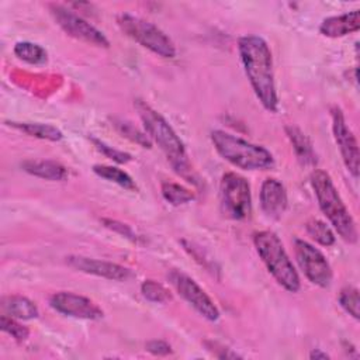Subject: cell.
Here are the masks:
<instances>
[{
    "instance_id": "obj_24",
    "label": "cell",
    "mask_w": 360,
    "mask_h": 360,
    "mask_svg": "<svg viewBox=\"0 0 360 360\" xmlns=\"http://www.w3.org/2000/svg\"><path fill=\"white\" fill-rule=\"evenodd\" d=\"M141 292L146 300H149L152 302L163 304V302H167L172 300L169 290L166 287H163L160 283L153 281V280H145L141 284Z\"/></svg>"
},
{
    "instance_id": "obj_17",
    "label": "cell",
    "mask_w": 360,
    "mask_h": 360,
    "mask_svg": "<svg viewBox=\"0 0 360 360\" xmlns=\"http://www.w3.org/2000/svg\"><path fill=\"white\" fill-rule=\"evenodd\" d=\"M1 308L6 315L15 318V319H34L39 315L38 307L22 295H8L4 297L1 301Z\"/></svg>"
},
{
    "instance_id": "obj_23",
    "label": "cell",
    "mask_w": 360,
    "mask_h": 360,
    "mask_svg": "<svg viewBox=\"0 0 360 360\" xmlns=\"http://www.w3.org/2000/svg\"><path fill=\"white\" fill-rule=\"evenodd\" d=\"M305 228H307L308 235L322 246H332L336 240L335 233L332 232V229L323 221H319V219H315V218L309 219L307 222Z\"/></svg>"
},
{
    "instance_id": "obj_1",
    "label": "cell",
    "mask_w": 360,
    "mask_h": 360,
    "mask_svg": "<svg viewBox=\"0 0 360 360\" xmlns=\"http://www.w3.org/2000/svg\"><path fill=\"white\" fill-rule=\"evenodd\" d=\"M238 51L256 97L267 111L276 112L278 98L274 83L273 58L267 42L257 35H245L238 41Z\"/></svg>"
},
{
    "instance_id": "obj_25",
    "label": "cell",
    "mask_w": 360,
    "mask_h": 360,
    "mask_svg": "<svg viewBox=\"0 0 360 360\" xmlns=\"http://www.w3.org/2000/svg\"><path fill=\"white\" fill-rule=\"evenodd\" d=\"M339 304L340 307L352 315L354 319L360 318V301H359V290L354 287H345L340 290L339 294Z\"/></svg>"
},
{
    "instance_id": "obj_20",
    "label": "cell",
    "mask_w": 360,
    "mask_h": 360,
    "mask_svg": "<svg viewBox=\"0 0 360 360\" xmlns=\"http://www.w3.org/2000/svg\"><path fill=\"white\" fill-rule=\"evenodd\" d=\"M93 172L98 177H101L104 180H108L111 183H115V184H118V186H121V187H124V188H127L129 191H136L138 190V187H136L135 181L132 180V177L127 172H124V170H121V169H118L115 166L94 165L93 166Z\"/></svg>"
},
{
    "instance_id": "obj_26",
    "label": "cell",
    "mask_w": 360,
    "mask_h": 360,
    "mask_svg": "<svg viewBox=\"0 0 360 360\" xmlns=\"http://www.w3.org/2000/svg\"><path fill=\"white\" fill-rule=\"evenodd\" d=\"M117 129L120 131V134H122V136L129 138L131 141L139 143L143 148H150L152 146V141L150 138L146 135V132H141L136 127H134L131 122L127 121H114Z\"/></svg>"
},
{
    "instance_id": "obj_9",
    "label": "cell",
    "mask_w": 360,
    "mask_h": 360,
    "mask_svg": "<svg viewBox=\"0 0 360 360\" xmlns=\"http://www.w3.org/2000/svg\"><path fill=\"white\" fill-rule=\"evenodd\" d=\"M294 250L298 266L305 277L315 285L328 287L332 281L333 273L322 252L302 239L294 240Z\"/></svg>"
},
{
    "instance_id": "obj_29",
    "label": "cell",
    "mask_w": 360,
    "mask_h": 360,
    "mask_svg": "<svg viewBox=\"0 0 360 360\" xmlns=\"http://www.w3.org/2000/svg\"><path fill=\"white\" fill-rule=\"evenodd\" d=\"M101 222L104 224L105 228H108V229H111V231L120 233L121 236H124V238H127V239H129V240H132V242H136V240H138L136 233L132 231V228H131L129 225L122 224V222H120V221H117V219H110V218H103Z\"/></svg>"
},
{
    "instance_id": "obj_18",
    "label": "cell",
    "mask_w": 360,
    "mask_h": 360,
    "mask_svg": "<svg viewBox=\"0 0 360 360\" xmlns=\"http://www.w3.org/2000/svg\"><path fill=\"white\" fill-rule=\"evenodd\" d=\"M285 132L300 162L302 165H314L316 162V156L309 138L294 125H287Z\"/></svg>"
},
{
    "instance_id": "obj_15",
    "label": "cell",
    "mask_w": 360,
    "mask_h": 360,
    "mask_svg": "<svg viewBox=\"0 0 360 360\" xmlns=\"http://www.w3.org/2000/svg\"><path fill=\"white\" fill-rule=\"evenodd\" d=\"M359 28H360V13L359 10H353L350 13L325 18L319 27V32L329 38H339L352 32H357Z\"/></svg>"
},
{
    "instance_id": "obj_14",
    "label": "cell",
    "mask_w": 360,
    "mask_h": 360,
    "mask_svg": "<svg viewBox=\"0 0 360 360\" xmlns=\"http://www.w3.org/2000/svg\"><path fill=\"white\" fill-rule=\"evenodd\" d=\"M287 193L283 183L269 177L260 187V207L263 212L273 219L280 218L287 208Z\"/></svg>"
},
{
    "instance_id": "obj_10",
    "label": "cell",
    "mask_w": 360,
    "mask_h": 360,
    "mask_svg": "<svg viewBox=\"0 0 360 360\" xmlns=\"http://www.w3.org/2000/svg\"><path fill=\"white\" fill-rule=\"evenodd\" d=\"M169 280L176 291L205 319L217 321L219 318V309L214 301L190 276L179 270H172L169 273Z\"/></svg>"
},
{
    "instance_id": "obj_19",
    "label": "cell",
    "mask_w": 360,
    "mask_h": 360,
    "mask_svg": "<svg viewBox=\"0 0 360 360\" xmlns=\"http://www.w3.org/2000/svg\"><path fill=\"white\" fill-rule=\"evenodd\" d=\"M10 127L30 135L35 136L39 139H46V141H60L63 138V134L59 128L51 125V124H44V122H7Z\"/></svg>"
},
{
    "instance_id": "obj_4",
    "label": "cell",
    "mask_w": 360,
    "mask_h": 360,
    "mask_svg": "<svg viewBox=\"0 0 360 360\" xmlns=\"http://www.w3.org/2000/svg\"><path fill=\"white\" fill-rule=\"evenodd\" d=\"M211 142L215 150L231 165L243 170H267L274 166L273 155L263 146L248 142L233 134L214 129Z\"/></svg>"
},
{
    "instance_id": "obj_16",
    "label": "cell",
    "mask_w": 360,
    "mask_h": 360,
    "mask_svg": "<svg viewBox=\"0 0 360 360\" xmlns=\"http://www.w3.org/2000/svg\"><path fill=\"white\" fill-rule=\"evenodd\" d=\"M21 167L32 176L51 181H60L68 177L66 167L53 160H25Z\"/></svg>"
},
{
    "instance_id": "obj_27",
    "label": "cell",
    "mask_w": 360,
    "mask_h": 360,
    "mask_svg": "<svg viewBox=\"0 0 360 360\" xmlns=\"http://www.w3.org/2000/svg\"><path fill=\"white\" fill-rule=\"evenodd\" d=\"M0 328L3 332L13 336L17 342H24L30 336V329L27 326L21 325L15 318H11L6 314L0 318Z\"/></svg>"
},
{
    "instance_id": "obj_2",
    "label": "cell",
    "mask_w": 360,
    "mask_h": 360,
    "mask_svg": "<svg viewBox=\"0 0 360 360\" xmlns=\"http://www.w3.org/2000/svg\"><path fill=\"white\" fill-rule=\"evenodd\" d=\"M134 105L139 114L146 135L150 138V141L158 143V146L163 150L167 160L179 174L188 177L191 169L187 159L184 143L174 132V129L170 127V124L146 101L136 98Z\"/></svg>"
},
{
    "instance_id": "obj_22",
    "label": "cell",
    "mask_w": 360,
    "mask_h": 360,
    "mask_svg": "<svg viewBox=\"0 0 360 360\" xmlns=\"http://www.w3.org/2000/svg\"><path fill=\"white\" fill-rule=\"evenodd\" d=\"M162 195L172 205H183L194 200V193L191 190L172 181L162 183Z\"/></svg>"
},
{
    "instance_id": "obj_8",
    "label": "cell",
    "mask_w": 360,
    "mask_h": 360,
    "mask_svg": "<svg viewBox=\"0 0 360 360\" xmlns=\"http://www.w3.org/2000/svg\"><path fill=\"white\" fill-rule=\"evenodd\" d=\"M49 10L58 25L70 37L96 46H110V41L100 30L83 20L80 15L75 14L70 8L62 4H49Z\"/></svg>"
},
{
    "instance_id": "obj_5",
    "label": "cell",
    "mask_w": 360,
    "mask_h": 360,
    "mask_svg": "<svg viewBox=\"0 0 360 360\" xmlns=\"http://www.w3.org/2000/svg\"><path fill=\"white\" fill-rule=\"evenodd\" d=\"M253 243L257 255L274 280L287 291L297 292L301 287L300 276L280 238L271 231H260L255 233Z\"/></svg>"
},
{
    "instance_id": "obj_31",
    "label": "cell",
    "mask_w": 360,
    "mask_h": 360,
    "mask_svg": "<svg viewBox=\"0 0 360 360\" xmlns=\"http://www.w3.org/2000/svg\"><path fill=\"white\" fill-rule=\"evenodd\" d=\"M309 357H311V359H315V360H318V359H329V354H326V353L322 352L321 349H314V350L309 353Z\"/></svg>"
},
{
    "instance_id": "obj_11",
    "label": "cell",
    "mask_w": 360,
    "mask_h": 360,
    "mask_svg": "<svg viewBox=\"0 0 360 360\" xmlns=\"http://www.w3.org/2000/svg\"><path fill=\"white\" fill-rule=\"evenodd\" d=\"M332 131L339 146L347 172L357 179L359 176V145L352 129L347 127L345 115L339 107L332 108Z\"/></svg>"
},
{
    "instance_id": "obj_21",
    "label": "cell",
    "mask_w": 360,
    "mask_h": 360,
    "mask_svg": "<svg viewBox=\"0 0 360 360\" xmlns=\"http://www.w3.org/2000/svg\"><path fill=\"white\" fill-rule=\"evenodd\" d=\"M14 55L18 59L31 65H41V63H45L48 59L46 51L41 45L30 41L17 42L14 45Z\"/></svg>"
},
{
    "instance_id": "obj_6",
    "label": "cell",
    "mask_w": 360,
    "mask_h": 360,
    "mask_svg": "<svg viewBox=\"0 0 360 360\" xmlns=\"http://www.w3.org/2000/svg\"><path fill=\"white\" fill-rule=\"evenodd\" d=\"M117 22L122 32L153 53L169 59L176 56V46L173 41L155 24L127 13L120 14L117 17Z\"/></svg>"
},
{
    "instance_id": "obj_12",
    "label": "cell",
    "mask_w": 360,
    "mask_h": 360,
    "mask_svg": "<svg viewBox=\"0 0 360 360\" xmlns=\"http://www.w3.org/2000/svg\"><path fill=\"white\" fill-rule=\"evenodd\" d=\"M49 305L55 311L77 319L96 321L103 318V309L96 302L87 297L69 291H59L52 294L49 298Z\"/></svg>"
},
{
    "instance_id": "obj_13",
    "label": "cell",
    "mask_w": 360,
    "mask_h": 360,
    "mask_svg": "<svg viewBox=\"0 0 360 360\" xmlns=\"http://www.w3.org/2000/svg\"><path fill=\"white\" fill-rule=\"evenodd\" d=\"M66 263L82 273H87V274H93V276H98V277H104L115 281H124L131 276L129 269L121 264L105 262V260L90 259L84 256H68Z\"/></svg>"
},
{
    "instance_id": "obj_28",
    "label": "cell",
    "mask_w": 360,
    "mask_h": 360,
    "mask_svg": "<svg viewBox=\"0 0 360 360\" xmlns=\"http://www.w3.org/2000/svg\"><path fill=\"white\" fill-rule=\"evenodd\" d=\"M91 141H93V143L96 145V148H97L101 153H104L107 158L112 159V160L117 162V163H127V162H129V160L132 159L129 153L122 152V150H118V149H114L112 146L104 143V142L100 141V139L91 138Z\"/></svg>"
},
{
    "instance_id": "obj_7",
    "label": "cell",
    "mask_w": 360,
    "mask_h": 360,
    "mask_svg": "<svg viewBox=\"0 0 360 360\" xmlns=\"http://www.w3.org/2000/svg\"><path fill=\"white\" fill-rule=\"evenodd\" d=\"M221 205L226 217L232 219H245L252 212V194L248 180L235 173L228 172L222 176L219 184Z\"/></svg>"
},
{
    "instance_id": "obj_3",
    "label": "cell",
    "mask_w": 360,
    "mask_h": 360,
    "mask_svg": "<svg viewBox=\"0 0 360 360\" xmlns=\"http://www.w3.org/2000/svg\"><path fill=\"white\" fill-rule=\"evenodd\" d=\"M311 186L321 211L329 219L339 236L347 243H356L359 238L356 222L340 198L330 176L325 170L316 169L311 174Z\"/></svg>"
},
{
    "instance_id": "obj_30",
    "label": "cell",
    "mask_w": 360,
    "mask_h": 360,
    "mask_svg": "<svg viewBox=\"0 0 360 360\" xmlns=\"http://www.w3.org/2000/svg\"><path fill=\"white\" fill-rule=\"evenodd\" d=\"M146 349H148V352L158 354V356H166V354L172 353L170 345L165 340H150L146 343Z\"/></svg>"
}]
</instances>
